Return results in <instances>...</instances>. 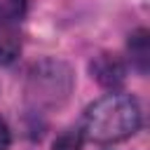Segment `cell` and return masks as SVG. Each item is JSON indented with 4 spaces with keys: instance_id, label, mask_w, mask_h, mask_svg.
I'll return each instance as SVG.
<instances>
[{
    "instance_id": "cell-1",
    "label": "cell",
    "mask_w": 150,
    "mask_h": 150,
    "mask_svg": "<svg viewBox=\"0 0 150 150\" xmlns=\"http://www.w3.org/2000/svg\"><path fill=\"white\" fill-rule=\"evenodd\" d=\"M141 127V108L129 94H105L84 110L82 136L96 143H117Z\"/></svg>"
},
{
    "instance_id": "cell-6",
    "label": "cell",
    "mask_w": 150,
    "mask_h": 150,
    "mask_svg": "<svg viewBox=\"0 0 150 150\" xmlns=\"http://www.w3.org/2000/svg\"><path fill=\"white\" fill-rule=\"evenodd\" d=\"M82 131L80 129H68L54 141V150H82Z\"/></svg>"
},
{
    "instance_id": "cell-7",
    "label": "cell",
    "mask_w": 150,
    "mask_h": 150,
    "mask_svg": "<svg viewBox=\"0 0 150 150\" xmlns=\"http://www.w3.org/2000/svg\"><path fill=\"white\" fill-rule=\"evenodd\" d=\"M12 143V134H9V127L0 120V150H7Z\"/></svg>"
},
{
    "instance_id": "cell-5",
    "label": "cell",
    "mask_w": 150,
    "mask_h": 150,
    "mask_svg": "<svg viewBox=\"0 0 150 150\" xmlns=\"http://www.w3.org/2000/svg\"><path fill=\"white\" fill-rule=\"evenodd\" d=\"M28 9V0H0V23L9 26L23 19Z\"/></svg>"
},
{
    "instance_id": "cell-4",
    "label": "cell",
    "mask_w": 150,
    "mask_h": 150,
    "mask_svg": "<svg viewBox=\"0 0 150 150\" xmlns=\"http://www.w3.org/2000/svg\"><path fill=\"white\" fill-rule=\"evenodd\" d=\"M21 52V40L12 28H0V63H12Z\"/></svg>"
},
{
    "instance_id": "cell-3",
    "label": "cell",
    "mask_w": 150,
    "mask_h": 150,
    "mask_svg": "<svg viewBox=\"0 0 150 150\" xmlns=\"http://www.w3.org/2000/svg\"><path fill=\"white\" fill-rule=\"evenodd\" d=\"M129 54L131 61L136 63V68L141 73L148 70V56H150V47H148V30L141 28L134 35H129Z\"/></svg>"
},
{
    "instance_id": "cell-2",
    "label": "cell",
    "mask_w": 150,
    "mask_h": 150,
    "mask_svg": "<svg viewBox=\"0 0 150 150\" xmlns=\"http://www.w3.org/2000/svg\"><path fill=\"white\" fill-rule=\"evenodd\" d=\"M91 73L103 87H117L124 80V63L115 54H101L91 61Z\"/></svg>"
}]
</instances>
